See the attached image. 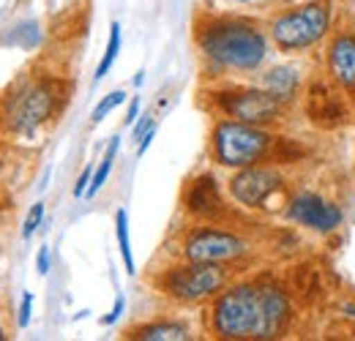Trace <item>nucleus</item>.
<instances>
[{
    "instance_id": "nucleus-8",
    "label": "nucleus",
    "mask_w": 355,
    "mask_h": 341,
    "mask_svg": "<svg viewBox=\"0 0 355 341\" xmlns=\"http://www.w3.org/2000/svg\"><path fill=\"white\" fill-rule=\"evenodd\" d=\"M230 197L249 211H266L270 208L268 202L273 197H279L287 189V175L279 164H252L243 170H235V175L230 177Z\"/></svg>"
},
{
    "instance_id": "nucleus-10",
    "label": "nucleus",
    "mask_w": 355,
    "mask_h": 341,
    "mask_svg": "<svg viewBox=\"0 0 355 341\" xmlns=\"http://www.w3.org/2000/svg\"><path fill=\"white\" fill-rule=\"evenodd\" d=\"M284 218L290 224H298V227L309 229L314 235H331L345 224L342 208L334 200H328L325 194L311 191V189H301L287 200Z\"/></svg>"
},
{
    "instance_id": "nucleus-7",
    "label": "nucleus",
    "mask_w": 355,
    "mask_h": 341,
    "mask_svg": "<svg viewBox=\"0 0 355 341\" xmlns=\"http://www.w3.org/2000/svg\"><path fill=\"white\" fill-rule=\"evenodd\" d=\"M216 107L227 121L249 126H276L287 115V104L260 85H235L216 93Z\"/></svg>"
},
{
    "instance_id": "nucleus-17",
    "label": "nucleus",
    "mask_w": 355,
    "mask_h": 341,
    "mask_svg": "<svg viewBox=\"0 0 355 341\" xmlns=\"http://www.w3.org/2000/svg\"><path fill=\"white\" fill-rule=\"evenodd\" d=\"M118 52H121V22H112V25H110L107 49H104V58H101V63H98V69H96L93 82H101V80L110 74V69H112L115 60H118Z\"/></svg>"
},
{
    "instance_id": "nucleus-23",
    "label": "nucleus",
    "mask_w": 355,
    "mask_h": 341,
    "mask_svg": "<svg viewBox=\"0 0 355 341\" xmlns=\"http://www.w3.org/2000/svg\"><path fill=\"white\" fill-rule=\"evenodd\" d=\"M153 126H156V123H153V118H150V115H142V118H139V123H134V139L139 142V139L145 137V131H150Z\"/></svg>"
},
{
    "instance_id": "nucleus-12",
    "label": "nucleus",
    "mask_w": 355,
    "mask_h": 341,
    "mask_svg": "<svg viewBox=\"0 0 355 341\" xmlns=\"http://www.w3.org/2000/svg\"><path fill=\"white\" fill-rule=\"evenodd\" d=\"M186 211L197 218H216L224 213V200L214 175H200L186 191Z\"/></svg>"
},
{
    "instance_id": "nucleus-16",
    "label": "nucleus",
    "mask_w": 355,
    "mask_h": 341,
    "mask_svg": "<svg viewBox=\"0 0 355 341\" xmlns=\"http://www.w3.org/2000/svg\"><path fill=\"white\" fill-rule=\"evenodd\" d=\"M118 150H121V137L115 134V137L110 139V145H107V153H104L101 164H98V167L93 170V180H90L88 194H85V197H96V194H98V189H101V186L107 183V177H110V172H112V161H115Z\"/></svg>"
},
{
    "instance_id": "nucleus-9",
    "label": "nucleus",
    "mask_w": 355,
    "mask_h": 341,
    "mask_svg": "<svg viewBox=\"0 0 355 341\" xmlns=\"http://www.w3.org/2000/svg\"><path fill=\"white\" fill-rule=\"evenodd\" d=\"M249 243L230 232V229H216V227H197L194 232L186 235L183 246H180V256L189 262H224L232 265L238 259L249 254Z\"/></svg>"
},
{
    "instance_id": "nucleus-6",
    "label": "nucleus",
    "mask_w": 355,
    "mask_h": 341,
    "mask_svg": "<svg viewBox=\"0 0 355 341\" xmlns=\"http://www.w3.org/2000/svg\"><path fill=\"white\" fill-rule=\"evenodd\" d=\"M322 74L331 90L355 107V14L336 19L322 44Z\"/></svg>"
},
{
    "instance_id": "nucleus-19",
    "label": "nucleus",
    "mask_w": 355,
    "mask_h": 341,
    "mask_svg": "<svg viewBox=\"0 0 355 341\" xmlns=\"http://www.w3.org/2000/svg\"><path fill=\"white\" fill-rule=\"evenodd\" d=\"M42 221H44V202H36V205L31 208L28 218H25V227H22V238H25V241H31V238L36 235V229L42 227Z\"/></svg>"
},
{
    "instance_id": "nucleus-1",
    "label": "nucleus",
    "mask_w": 355,
    "mask_h": 341,
    "mask_svg": "<svg viewBox=\"0 0 355 341\" xmlns=\"http://www.w3.org/2000/svg\"><path fill=\"white\" fill-rule=\"evenodd\" d=\"M208 320L219 339H282L293 328L295 300L284 284L270 279L227 284L211 303Z\"/></svg>"
},
{
    "instance_id": "nucleus-20",
    "label": "nucleus",
    "mask_w": 355,
    "mask_h": 341,
    "mask_svg": "<svg viewBox=\"0 0 355 341\" xmlns=\"http://www.w3.org/2000/svg\"><path fill=\"white\" fill-rule=\"evenodd\" d=\"M31 314H33V292H25L22 303H19V328H28L31 325Z\"/></svg>"
},
{
    "instance_id": "nucleus-5",
    "label": "nucleus",
    "mask_w": 355,
    "mask_h": 341,
    "mask_svg": "<svg viewBox=\"0 0 355 341\" xmlns=\"http://www.w3.org/2000/svg\"><path fill=\"white\" fill-rule=\"evenodd\" d=\"M232 270L224 262H189L183 259L180 265L162 273L159 287L167 298L178 303H202L208 298H216L224 287L230 284Z\"/></svg>"
},
{
    "instance_id": "nucleus-3",
    "label": "nucleus",
    "mask_w": 355,
    "mask_h": 341,
    "mask_svg": "<svg viewBox=\"0 0 355 341\" xmlns=\"http://www.w3.org/2000/svg\"><path fill=\"white\" fill-rule=\"evenodd\" d=\"M336 0H306L301 6L279 11L270 25V44L282 55H306L314 46H322L336 25Z\"/></svg>"
},
{
    "instance_id": "nucleus-11",
    "label": "nucleus",
    "mask_w": 355,
    "mask_h": 341,
    "mask_svg": "<svg viewBox=\"0 0 355 341\" xmlns=\"http://www.w3.org/2000/svg\"><path fill=\"white\" fill-rule=\"evenodd\" d=\"M58 90L52 82H33L14 96L8 107V123L17 134H33L55 115Z\"/></svg>"
},
{
    "instance_id": "nucleus-13",
    "label": "nucleus",
    "mask_w": 355,
    "mask_h": 341,
    "mask_svg": "<svg viewBox=\"0 0 355 341\" xmlns=\"http://www.w3.org/2000/svg\"><path fill=\"white\" fill-rule=\"evenodd\" d=\"M301 82H304L301 66H295V63H279V66H270L266 74H260V82L257 85L266 87L268 93H273L284 104H290L301 93Z\"/></svg>"
},
{
    "instance_id": "nucleus-28",
    "label": "nucleus",
    "mask_w": 355,
    "mask_h": 341,
    "mask_svg": "<svg viewBox=\"0 0 355 341\" xmlns=\"http://www.w3.org/2000/svg\"><path fill=\"white\" fill-rule=\"evenodd\" d=\"M142 82H145V71H137L134 74V87H142Z\"/></svg>"
},
{
    "instance_id": "nucleus-26",
    "label": "nucleus",
    "mask_w": 355,
    "mask_h": 341,
    "mask_svg": "<svg viewBox=\"0 0 355 341\" xmlns=\"http://www.w3.org/2000/svg\"><path fill=\"white\" fill-rule=\"evenodd\" d=\"M153 137H156V126L150 128V131H145V137L137 142V156H145V150L150 148V142H153Z\"/></svg>"
},
{
    "instance_id": "nucleus-27",
    "label": "nucleus",
    "mask_w": 355,
    "mask_h": 341,
    "mask_svg": "<svg viewBox=\"0 0 355 341\" xmlns=\"http://www.w3.org/2000/svg\"><path fill=\"white\" fill-rule=\"evenodd\" d=\"M342 314H345V317H355V303H345V306H342Z\"/></svg>"
},
{
    "instance_id": "nucleus-25",
    "label": "nucleus",
    "mask_w": 355,
    "mask_h": 341,
    "mask_svg": "<svg viewBox=\"0 0 355 341\" xmlns=\"http://www.w3.org/2000/svg\"><path fill=\"white\" fill-rule=\"evenodd\" d=\"M137 118H139V96H134L132 101H129V110H126V126H134L137 123Z\"/></svg>"
},
{
    "instance_id": "nucleus-29",
    "label": "nucleus",
    "mask_w": 355,
    "mask_h": 341,
    "mask_svg": "<svg viewBox=\"0 0 355 341\" xmlns=\"http://www.w3.org/2000/svg\"><path fill=\"white\" fill-rule=\"evenodd\" d=\"M238 3H254V0H238Z\"/></svg>"
},
{
    "instance_id": "nucleus-2",
    "label": "nucleus",
    "mask_w": 355,
    "mask_h": 341,
    "mask_svg": "<svg viewBox=\"0 0 355 341\" xmlns=\"http://www.w3.org/2000/svg\"><path fill=\"white\" fill-rule=\"evenodd\" d=\"M197 49L214 71L254 74L270 55V36L257 22L219 17L197 28Z\"/></svg>"
},
{
    "instance_id": "nucleus-22",
    "label": "nucleus",
    "mask_w": 355,
    "mask_h": 341,
    "mask_svg": "<svg viewBox=\"0 0 355 341\" xmlns=\"http://www.w3.org/2000/svg\"><path fill=\"white\" fill-rule=\"evenodd\" d=\"M123 308H126V298H123V295H118V298H115V306H112V311L101 320V325H115V322L123 317Z\"/></svg>"
},
{
    "instance_id": "nucleus-4",
    "label": "nucleus",
    "mask_w": 355,
    "mask_h": 341,
    "mask_svg": "<svg viewBox=\"0 0 355 341\" xmlns=\"http://www.w3.org/2000/svg\"><path fill=\"white\" fill-rule=\"evenodd\" d=\"M284 139L266 126H249L238 121H219L211 134V156L219 167L243 170L252 164L268 161Z\"/></svg>"
},
{
    "instance_id": "nucleus-18",
    "label": "nucleus",
    "mask_w": 355,
    "mask_h": 341,
    "mask_svg": "<svg viewBox=\"0 0 355 341\" xmlns=\"http://www.w3.org/2000/svg\"><path fill=\"white\" fill-rule=\"evenodd\" d=\"M123 101H126V93H123V90H112V93H107V96L96 104V110L90 112V123H101V121H104L112 110H118Z\"/></svg>"
},
{
    "instance_id": "nucleus-15",
    "label": "nucleus",
    "mask_w": 355,
    "mask_h": 341,
    "mask_svg": "<svg viewBox=\"0 0 355 341\" xmlns=\"http://www.w3.org/2000/svg\"><path fill=\"white\" fill-rule=\"evenodd\" d=\"M115 235H118V249H121V256H123V268H126L129 276H134L137 273V265H134L132 235H129V213L123 208L115 213Z\"/></svg>"
},
{
    "instance_id": "nucleus-21",
    "label": "nucleus",
    "mask_w": 355,
    "mask_h": 341,
    "mask_svg": "<svg viewBox=\"0 0 355 341\" xmlns=\"http://www.w3.org/2000/svg\"><path fill=\"white\" fill-rule=\"evenodd\" d=\"M93 170H96V167H85L83 175L77 177V183H74V197H77V200L88 194V186H90V180H93Z\"/></svg>"
},
{
    "instance_id": "nucleus-24",
    "label": "nucleus",
    "mask_w": 355,
    "mask_h": 341,
    "mask_svg": "<svg viewBox=\"0 0 355 341\" xmlns=\"http://www.w3.org/2000/svg\"><path fill=\"white\" fill-rule=\"evenodd\" d=\"M36 270H39L42 276L49 273V249H46V246H42L39 254H36Z\"/></svg>"
},
{
    "instance_id": "nucleus-30",
    "label": "nucleus",
    "mask_w": 355,
    "mask_h": 341,
    "mask_svg": "<svg viewBox=\"0 0 355 341\" xmlns=\"http://www.w3.org/2000/svg\"><path fill=\"white\" fill-rule=\"evenodd\" d=\"M0 339H3V331H0Z\"/></svg>"
},
{
    "instance_id": "nucleus-14",
    "label": "nucleus",
    "mask_w": 355,
    "mask_h": 341,
    "mask_svg": "<svg viewBox=\"0 0 355 341\" xmlns=\"http://www.w3.org/2000/svg\"><path fill=\"white\" fill-rule=\"evenodd\" d=\"M132 339H139V341H186V339H191V331H189V325H183V322L162 320V322L139 325L137 331H132Z\"/></svg>"
}]
</instances>
